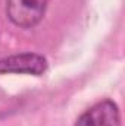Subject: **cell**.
Here are the masks:
<instances>
[{
    "mask_svg": "<svg viewBox=\"0 0 125 126\" xmlns=\"http://www.w3.org/2000/svg\"><path fill=\"white\" fill-rule=\"evenodd\" d=\"M50 0H6V15L19 28L28 30L40 24Z\"/></svg>",
    "mask_w": 125,
    "mask_h": 126,
    "instance_id": "6da1fadb",
    "label": "cell"
},
{
    "mask_svg": "<svg viewBox=\"0 0 125 126\" xmlns=\"http://www.w3.org/2000/svg\"><path fill=\"white\" fill-rule=\"evenodd\" d=\"M47 70V59L38 53H19L0 59V75L24 73L40 76Z\"/></svg>",
    "mask_w": 125,
    "mask_h": 126,
    "instance_id": "7a4b0ae2",
    "label": "cell"
},
{
    "mask_svg": "<svg viewBox=\"0 0 125 126\" xmlns=\"http://www.w3.org/2000/svg\"><path fill=\"white\" fill-rule=\"evenodd\" d=\"M121 114L112 100H103L84 111L74 126H119Z\"/></svg>",
    "mask_w": 125,
    "mask_h": 126,
    "instance_id": "3957f363",
    "label": "cell"
}]
</instances>
